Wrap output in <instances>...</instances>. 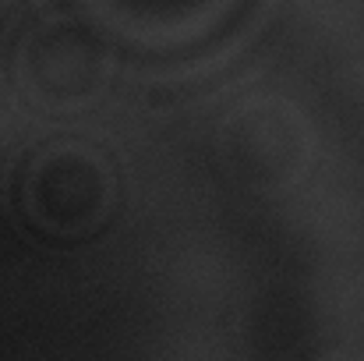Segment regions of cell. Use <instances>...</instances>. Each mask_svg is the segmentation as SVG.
<instances>
[{
    "instance_id": "cell-1",
    "label": "cell",
    "mask_w": 364,
    "mask_h": 361,
    "mask_svg": "<svg viewBox=\"0 0 364 361\" xmlns=\"http://www.w3.org/2000/svg\"><path fill=\"white\" fill-rule=\"evenodd\" d=\"M117 199L114 174L107 159L78 142H53L39 149L21 174L25 216L60 238L96 231Z\"/></svg>"
},
{
    "instance_id": "cell-2",
    "label": "cell",
    "mask_w": 364,
    "mask_h": 361,
    "mask_svg": "<svg viewBox=\"0 0 364 361\" xmlns=\"http://www.w3.org/2000/svg\"><path fill=\"white\" fill-rule=\"evenodd\" d=\"M110 78L107 46L82 25L57 21L32 32L21 46L25 93L50 110H78L100 100Z\"/></svg>"
},
{
    "instance_id": "cell-3",
    "label": "cell",
    "mask_w": 364,
    "mask_h": 361,
    "mask_svg": "<svg viewBox=\"0 0 364 361\" xmlns=\"http://www.w3.org/2000/svg\"><path fill=\"white\" fill-rule=\"evenodd\" d=\"M318 361H361V358H350V355H326V358Z\"/></svg>"
}]
</instances>
